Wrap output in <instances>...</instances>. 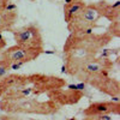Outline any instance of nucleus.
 <instances>
[{"label": "nucleus", "instance_id": "39448f33", "mask_svg": "<svg viewBox=\"0 0 120 120\" xmlns=\"http://www.w3.org/2000/svg\"><path fill=\"white\" fill-rule=\"evenodd\" d=\"M101 18L97 12L95 4H86L71 22L67 23V28L73 36H86L94 33V29L101 25L96 22Z\"/></svg>", "mask_w": 120, "mask_h": 120}, {"label": "nucleus", "instance_id": "aec40b11", "mask_svg": "<svg viewBox=\"0 0 120 120\" xmlns=\"http://www.w3.org/2000/svg\"><path fill=\"white\" fill-rule=\"evenodd\" d=\"M70 1H72V0H65V4H67V3H70Z\"/></svg>", "mask_w": 120, "mask_h": 120}, {"label": "nucleus", "instance_id": "1a4fd4ad", "mask_svg": "<svg viewBox=\"0 0 120 120\" xmlns=\"http://www.w3.org/2000/svg\"><path fill=\"white\" fill-rule=\"evenodd\" d=\"M84 116H107V115H119L120 103L119 101H100L93 102L84 111Z\"/></svg>", "mask_w": 120, "mask_h": 120}, {"label": "nucleus", "instance_id": "6ab92c4d", "mask_svg": "<svg viewBox=\"0 0 120 120\" xmlns=\"http://www.w3.org/2000/svg\"><path fill=\"white\" fill-rule=\"evenodd\" d=\"M5 48H6V41L4 38H0V54H1V52Z\"/></svg>", "mask_w": 120, "mask_h": 120}, {"label": "nucleus", "instance_id": "2eb2a0df", "mask_svg": "<svg viewBox=\"0 0 120 120\" xmlns=\"http://www.w3.org/2000/svg\"><path fill=\"white\" fill-rule=\"evenodd\" d=\"M11 70V65H10L7 61H5V60L0 59V79H1L3 77H5L8 71Z\"/></svg>", "mask_w": 120, "mask_h": 120}, {"label": "nucleus", "instance_id": "4468645a", "mask_svg": "<svg viewBox=\"0 0 120 120\" xmlns=\"http://www.w3.org/2000/svg\"><path fill=\"white\" fill-rule=\"evenodd\" d=\"M107 33L112 37H119V35H120V23H119V21L111 22V25H109Z\"/></svg>", "mask_w": 120, "mask_h": 120}, {"label": "nucleus", "instance_id": "f257e3e1", "mask_svg": "<svg viewBox=\"0 0 120 120\" xmlns=\"http://www.w3.org/2000/svg\"><path fill=\"white\" fill-rule=\"evenodd\" d=\"M113 61L102 56H65V72L111 97H119L120 85L109 76Z\"/></svg>", "mask_w": 120, "mask_h": 120}, {"label": "nucleus", "instance_id": "7ed1b4c3", "mask_svg": "<svg viewBox=\"0 0 120 120\" xmlns=\"http://www.w3.org/2000/svg\"><path fill=\"white\" fill-rule=\"evenodd\" d=\"M113 40L107 31L103 34H90L86 36L70 35L64 45L65 56L94 58Z\"/></svg>", "mask_w": 120, "mask_h": 120}, {"label": "nucleus", "instance_id": "0eeeda50", "mask_svg": "<svg viewBox=\"0 0 120 120\" xmlns=\"http://www.w3.org/2000/svg\"><path fill=\"white\" fill-rule=\"evenodd\" d=\"M17 46L29 48H43V36L35 24H29L12 30Z\"/></svg>", "mask_w": 120, "mask_h": 120}, {"label": "nucleus", "instance_id": "9d476101", "mask_svg": "<svg viewBox=\"0 0 120 120\" xmlns=\"http://www.w3.org/2000/svg\"><path fill=\"white\" fill-rule=\"evenodd\" d=\"M94 4L97 8L100 17L108 19L109 22L119 21V17H120V1L119 0H116L113 4H109L107 1H98Z\"/></svg>", "mask_w": 120, "mask_h": 120}, {"label": "nucleus", "instance_id": "423d86ee", "mask_svg": "<svg viewBox=\"0 0 120 120\" xmlns=\"http://www.w3.org/2000/svg\"><path fill=\"white\" fill-rule=\"evenodd\" d=\"M43 52V48H29L15 45L12 47H8L7 49H4L0 54V59L7 61L12 68L13 66H21L25 63L33 61V60L37 59Z\"/></svg>", "mask_w": 120, "mask_h": 120}, {"label": "nucleus", "instance_id": "dca6fc26", "mask_svg": "<svg viewBox=\"0 0 120 120\" xmlns=\"http://www.w3.org/2000/svg\"><path fill=\"white\" fill-rule=\"evenodd\" d=\"M0 120H33V119H28L21 116V114H3L0 115Z\"/></svg>", "mask_w": 120, "mask_h": 120}, {"label": "nucleus", "instance_id": "6e6552de", "mask_svg": "<svg viewBox=\"0 0 120 120\" xmlns=\"http://www.w3.org/2000/svg\"><path fill=\"white\" fill-rule=\"evenodd\" d=\"M49 100H52L54 103H56L59 107L61 106H71L76 105L77 102L81 101L83 97V93L78 89H56L52 90L46 94Z\"/></svg>", "mask_w": 120, "mask_h": 120}, {"label": "nucleus", "instance_id": "f8f14e48", "mask_svg": "<svg viewBox=\"0 0 120 120\" xmlns=\"http://www.w3.org/2000/svg\"><path fill=\"white\" fill-rule=\"evenodd\" d=\"M86 5L84 0H72L64 5V19L66 23H70L72 19L81 12V10Z\"/></svg>", "mask_w": 120, "mask_h": 120}, {"label": "nucleus", "instance_id": "20e7f679", "mask_svg": "<svg viewBox=\"0 0 120 120\" xmlns=\"http://www.w3.org/2000/svg\"><path fill=\"white\" fill-rule=\"evenodd\" d=\"M59 106L52 100L40 101L37 97H25L21 100H0V111L6 114H34L53 115L58 113Z\"/></svg>", "mask_w": 120, "mask_h": 120}, {"label": "nucleus", "instance_id": "f03ea898", "mask_svg": "<svg viewBox=\"0 0 120 120\" xmlns=\"http://www.w3.org/2000/svg\"><path fill=\"white\" fill-rule=\"evenodd\" d=\"M66 81L61 77L45 73L23 75L17 85L1 97V100H21L25 97H38L52 90L66 86Z\"/></svg>", "mask_w": 120, "mask_h": 120}, {"label": "nucleus", "instance_id": "f3484780", "mask_svg": "<svg viewBox=\"0 0 120 120\" xmlns=\"http://www.w3.org/2000/svg\"><path fill=\"white\" fill-rule=\"evenodd\" d=\"M8 5V0H0V15H1Z\"/></svg>", "mask_w": 120, "mask_h": 120}, {"label": "nucleus", "instance_id": "9b49d317", "mask_svg": "<svg viewBox=\"0 0 120 120\" xmlns=\"http://www.w3.org/2000/svg\"><path fill=\"white\" fill-rule=\"evenodd\" d=\"M17 18H18V12L16 5L8 3L6 10L0 15V33L12 31L17 22Z\"/></svg>", "mask_w": 120, "mask_h": 120}, {"label": "nucleus", "instance_id": "ddd939ff", "mask_svg": "<svg viewBox=\"0 0 120 120\" xmlns=\"http://www.w3.org/2000/svg\"><path fill=\"white\" fill-rule=\"evenodd\" d=\"M22 77H23V75H19V73H10L0 79V98L10 89H12L15 85H17L19 83V81L22 79Z\"/></svg>", "mask_w": 120, "mask_h": 120}, {"label": "nucleus", "instance_id": "a211bd4d", "mask_svg": "<svg viewBox=\"0 0 120 120\" xmlns=\"http://www.w3.org/2000/svg\"><path fill=\"white\" fill-rule=\"evenodd\" d=\"M107 119H108V115L107 116H85L82 120H107Z\"/></svg>", "mask_w": 120, "mask_h": 120}]
</instances>
